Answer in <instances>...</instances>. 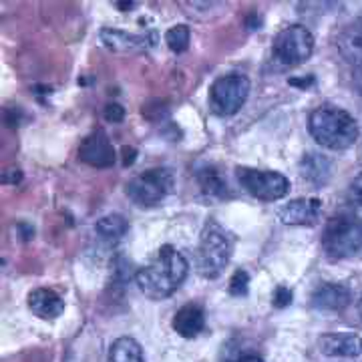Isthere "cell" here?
<instances>
[{"instance_id":"obj_21","label":"cell","mask_w":362,"mask_h":362,"mask_svg":"<svg viewBox=\"0 0 362 362\" xmlns=\"http://www.w3.org/2000/svg\"><path fill=\"white\" fill-rule=\"evenodd\" d=\"M189 39H192V30L187 25H175L165 33V45L173 52L187 51L189 47Z\"/></svg>"},{"instance_id":"obj_25","label":"cell","mask_w":362,"mask_h":362,"mask_svg":"<svg viewBox=\"0 0 362 362\" xmlns=\"http://www.w3.org/2000/svg\"><path fill=\"white\" fill-rule=\"evenodd\" d=\"M349 199L356 206H362V173H358L349 185Z\"/></svg>"},{"instance_id":"obj_18","label":"cell","mask_w":362,"mask_h":362,"mask_svg":"<svg viewBox=\"0 0 362 362\" xmlns=\"http://www.w3.org/2000/svg\"><path fill=\"white\" fill-rule=\"evenodd\" d=\"M109 362H145L141 344L135 338H117L109 350Z\"/></svg>"},{"instance_id":"obj_6","label":"cell","mask_w":362,"mask_h":362,"mask_svg":"<svg viewBox=\"0 0 362 362\" xmlns=\"http://www.w3.org/2000/svg\"><path fill=\"white\" fill-rule=\"evenodd\" d=\"M314 52V37L304 25H290L282 28L272 45L274 59L284 66L302 65Z\"/></svg>"},{"instance_id":"obj_17","label":"cell","mask_w":362,"mask_h":362,"mask_svg":"<svg viewBox=\"0 0 362 362\" xmlns=\"http://www.w3.org/2000/svg\"><path fill=\"white\" fill-rule=\"evenodd\" d=\"M302 177L308 180L314 185H322L330 177V161L320 153H306L300 161Z\"/></svg>"},{"instance_id":"obj_15","label":"cell","mask_w":362,"mask_h":362,"mask_svg":"<svg viewBox=\"0 0 362 362\" xmlns=\"http://www.w3.org/2000/svg\"><path fill=\"white\" fill-rule=\"evenodd\" d=\"M101 40L109 51L115 52H129V51H141L147 49L151 40L143 35H133L127 30H121V28H103L101 30Z\"/></svg>"},{"instance_id":"obj_11","label":"cell","mask_w":362,"mask_h":362,"mask_svg":"<svg viewBox=\"0 0 362 362\" xmlns=\"http://www.w3.org/2000/svg\"><path fill=\"white\" fill-rule=\"evenodd\" d=\"M340 51L350 66L352 83L362 95V18L344 33L340 39Z\"/></svg>"},{"instance_id":"obj_8","label":"cell","mask_w":362,"mask_h":362,"mask_svg":"<svg viewBox=\"0 0 362 362\" xmlns=\"http://www.w3.org/2000/svg\"><path fill=\"white\" fill-rule=\"evenodd\" d=\"M238 181L252 197L262 202H278L290 192V180L278 171H264V169L238 168Z\"/></svg>"},{"instance_id":"obj_3","label":"cell","mask_w":362,"mask_h":362,"mask_svg":"<svg viewBox=\"0 0 362 362\" xmlns=\"http://www.w3.org/2000/svg\"><path fill=\"white\" fill-rule=\"evenodd\" d=\"M233 247H235L233 233L228 228H223L220 221L209 220L199 235L197 258H195L197 272L207 280L220 278L232 259Z\"/></svg>"},{"instance_id":"obj_19","label":"cell","mask_w":362,"mask_h":362,"mask_svg":"<svg viewBox=\"0 0 362 362\" xmlns=\"http://www.w3.org/2000/svg\"><path fill=\"white\" fill-rule=\"evenodd\" d=\"M95 232L105 242H119L125 233L129 232V223L123 216L111 214V216H105V218L97 221Z\"/></svg>"},{"instance_id":"obj_5","label":"cell","mask_w":362,"mask_h":362,"mask_svg":"<svg viewBox=\"0 0 362 362\" xmlns=\"http://www.w3.org/2000/svg\"><path fill=\"white\" fill-rule=\"evenodd\" d=\"M173 189V173L165 168L147 169L127 183L125 194L133 204L153 207L161 204Z\"/></svg>"},{"instance_id":"obj_13","label":"cell","mask_w":362,"mask_h":362,"mask_svg":"<svg viewBox=\"0 0 362 362\" xmlns=\"http://www.w3.org/2000/svg\"><path fill=\"white\" fill-rule=\"evenodd\" d=\"M312 308L324 312H340L344 310L352 302V292L349 286L326 282L320 284L312 292Z\"/></svg>"},{"instance_id":"obj_9","label":"cell","mask_w":362,"mask_h":362,"mask_svg":"<svg viewBox=\"0 0 362 362\" xmlns=\"http://www.w3.org/2000/svg\"><path fill=\"white\" fill-rule=\"evenodd\" d=\"M78 159L90 168L107 169L115 165L117 151L111 139H109V135L103 129H97L81 141Z\"/></svg>"},{"instance_id":"obj_27","label":"cell","mask_w":362,"mask_h":362,"mask_svg":"<svg viewBox=\"0 0 362 362\" xmlns=\"http://www.w3.org/2000/svg\"><path fill=\"white\" fill-rule=\"evenodd\" d=\"M23 181V171L21 169H11V171H6L4 175H2V183H21Z\"/></svg>"},{"instance_id":"obj_24","label":"cell","mask_w":362,"mask_h":362,"mask_svg":"<svg viewBox=\"0 0 362 362\" xmlns=\"http://www.w3.org/2000/svg\"><path fill=\"white\" fill-rule=\"evenodd\" d=\"M103 115L109 123H121L125 119V109L119 103H109L105 107Z\"/></svg>"},{"instance_id":"obj_12","label":"cell","mask_w":362,"mask_h":362,"mask_svg":"<svg viewBox=\"0 0 362 362\" xmlns=\"http://www.w3.org/2000/svg\"><path fill=\"white\" fill-rule=\"evenodd\" d=\"M318 349L324 356L354 358L362 354V338L352 332H328L318 340Z\"/></svg>"},{"instance_id":"obj_10","label":"cell","mask_w":362,"mask_h":362,"mask_svg":"<svg viewBox=\"0 0 362 362\" xmlns=\"http://www.w3.org/2000/svg\"><path fill=\"white\" fill-rule=\"evenodd\" d=\"M322 202L318 197H298L280 207L278 218L286 226H312L320 218Z\"/></svg>"},{"instance_id":"obj_4","label":"cell","mask_w":362,"mask_h":362,"mask_svg":"<svg viewBox=\"0 0 362 362\" xmlns=\"http://www.w3.org/2000/svg\"><path fill=\"white\" fill-rule=\"evenodd\" d=\"M362 247V220L352 214H338L326 221L322 250L332 259H344L358 254Z\"/></svg>"},{"instance_id":"obj_1","label":"cell","mask_w":362,"mask_h":362,"mask_svg":"<svg viewBox=\"0 0 362 362\" xmlns=\"http://www.w3.org/2000/svg\"><path fill=\"white\" fill-rule=\"evenodd\" d=\"M189 272V264L177 247H159L156 258L135 274V282L143 294L151 300H165L177 292Z\"/></svg>"},{"instance_id":"obj_14","label":"cell","mask_w":362,"mask_h":362,"mask_svg":"<svg viewBox=\"0 0 362 362\" xmlns=\"http://www.w3.org/2000/svg\"><path fill=\"white\" fill-rule=\"evenodd\" d=\"M28 308L42 320H52L65 312V300L51 288H37L28 294Z\"/></svg>"},{"instance_id":"obj_23","label":"cell","mask_w":362,"mask_h":362,"mask_svg":"<svg viewBox=\"0 0 362 362\" xmlns=\"http://www.w3.org/2000/svg\"><path fill=\"white\" fill-rule=\"evenodd\" d=\"M292 290L290 288H286V286H278L276 290H274V294H272V304L276 306V308H286V306H290L292 304Z\"/></svg>"},{"instance_id":"obj_20","label":"cell","mask_w":362,"mask_h":362,"mask_svg":"<svg viewBox=\"0 0 362 362\" xmlns=\"http://www.w3.org/2000/svg\"><path fill=\"white\" fill-rule=\"evenodd\" d=\"M197 181L199 187L206 195L211 197H226L228 195V181L221 177V173L211 165H206L197 171Z\"/></svg>"},{"instance_id":"obj_31","label":"cell","mask_w":362,"mask_h":362,"mask_svg":"<svg viewBox=\"0 0 362 362\" xmlns=\"http://www.w3.org/2000/svg\"><path fill=\"white\" fill-rule=\"evenodd\" d=\"M358 310H361V316H362V300H361V306H358Z\"/></svg>"},{"instance_id":"obj_29","label":"cell","mask_w":362,"mask_h":362,"mask_svg":"<svg viewBox=\"0 0 362 362\" xmlns=\"http://www.w3.org/2000/svg\"><path fill=\"white\" fill-rule=\"evenodd\" d=\"M235 362H264L259 356H254V354H250V356H244V358H240V361Z\"/></svg>"},{"instance_id":"obj_2","label":"cell","mask_w":362,"mask_h":362,"mask_svg":"<svg viewBox=\"0 0 362 362\" xmlns=\"http://www.w3.org/2000/svg\"><path fill=\"white\" fill-rule=\"evenodd\" d=\"M308 129L314 141L332 151H344L358 139L356 119L338 107H320L312 111Z\"/></svg>"},{"instance_id":"obj_22","label":"cell","mask_w":362,"mask_h":362,"mask_svg":"<svg viewBox=\"0 0 362 362\" xmlns=\"http://www.w3.org/2000/svg\"><path fill=\"white\" fill-rule=\"evenodd\" d=\"M247 288H250V274L246 270H235L230 278V294L232 296H246Z\"/></svg>"},{"instance_id":"obj_26","label":"cell","mask_w":362,"mask_h":362,"mask_svg":"<svg viewBox=\"0 0 362 362\" xmlns=\"http://www.w3.org/2000/svg\"><path fill=\"white\" fill-rule=\"evenodd\" d=\"M121 156H123V165L125 168H129L135 163V159H137V149L135 147H129V145H125L123 149H121Z\"/></svg>"},{"instance_id":"obj_7","label":"cell","mask_w":362,"mask_h":362,"mask_svg":"<svg viewBox=\"0 0 362 362\" xmlns=\"http://www.w3.org/2000/svg\"><path fill=\"white\" fill-rule=\"evenodd\" d=\"M250 95V78L246 75H223L214 81L209 89V107L216 115L230 117L235 115Z\"/></svg>"},{"instance_id":"obj_28","label":"cell","mask_w":362,"mask_h":362,"mask_svg":"<svg viewBox=\"0 0 362 362\" xmlns=\"http://www.w3.org/2000/svg\"><path fill=\"white\" fill-rule=\"evenodd\" d=\"M292 87H300V89H308V87H312L314 85V77L312 75H308L306 78H290L288 81Z\"/></svg>"},{"instance_id":"obj_16","label":"cell","mask_w":362,"mask_h":362,"mask_svg":"<svg viewBox=\"0 0 362 362\" xmlns=\"http://www.w3.org/2000/svg\"><path fill=\"white\" fill-rule=\"evenodd\" d=\"M173 330L183 338H195L204 328H206V314L199 306L195 304H187L173 316Z\"/></svg>"},{"instance_id":"obj_30","label":"cell","mask_w":362,"mask_h":362,"mask_svg":"<svg viewBox=\"0 0 362 362\" xmlns=\"http://www.w3.org/2000/svg\"><path fill=\"white\" fill-rule=\"evenodd\" d=\"M117 6H119L121 11H129V8H133V6H135V2H119Z\"/></svg>"}]
</instances>
